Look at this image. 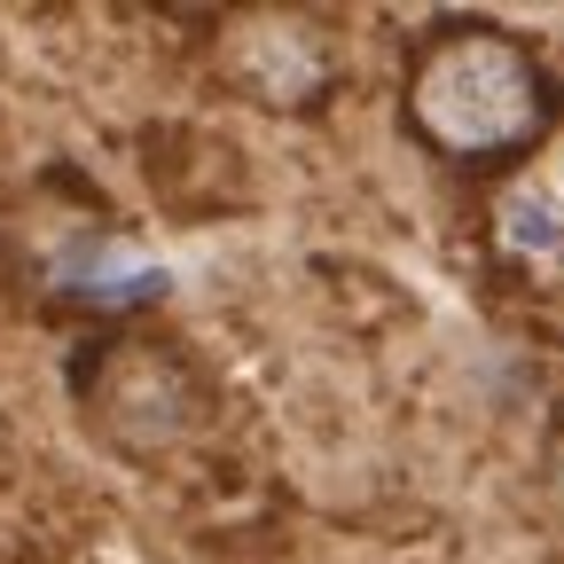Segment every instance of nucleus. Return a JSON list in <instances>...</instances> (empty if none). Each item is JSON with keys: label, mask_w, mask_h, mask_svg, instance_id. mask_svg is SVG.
Listing matches in <instances>:
<instances>
[{"label": "nucleus", "mask_w": 564, "mask_h": 564, "mask_svg": "<svg viewBox=\"0 0 564 564\" xmlns=\"http://www.w3.org/2000/svg\"><path fill=\"white\" fill-rule=\"evenodd\" d=\"M400 133L447 173H510L556 133V70L525 24L423 17L400 40Z\"/></svg>", "instance_id": "nucleus-1"}, {"label": "nucleus", "mask_w": 564, "mask_h": 564, "mask_svg": "<svg viewBox=\"0 0 564 564\" xmlns=\"http://www.w3.org/2000/svg\"><path fill=\"white\" fill-rule=\"evenodd\" d=\"M63 392L95 432V447L133 470H173L181 455L220 440L228 415L220 369L165 322L79 329L63 345Z\"/></svg>", "instance_id": "nucleus-2"}, {"label": "nucleus", "mask_w": 564, "mask_h": 564, "mask_svg": "<svg viewBox=\"0 0 564 564\" xmlns=\"http://www.w3.org/2000/svg\"><path fill=\"white\" fill-rule=\"evenodd\" d=\"M0 291L47 329H110V322H150L165 306V267L150 259L126 220H110V204L95 188L24 196L0 220Z\"/></svg>", "instance_id": "nucleus-3"}, {"label": "nucleus", "mask_w": 564, "mask_h": 564, "mask_svg": "<svg viewBox=\"0 0 564 564\" xmlns=\"http://www.w3.org/2000/svg\"><path fill=\"white\" fill-rule=\"evenodd\" d=\"M204 79L267 110V118H322L345 95V40L314 9H228L196 32Z\"/></svg>", "instance_id": "nucleus-4"}, {"label": "nucleus", "mask_w": 564, "mask_h": 564, "mask_svg": "<svg viewBox=\"0 0 564 564\" xmlns=\"http://www.w3.org/2000/svg\"><path fill=\"white\" fill-rule=\"evenodd\" d=\"M478 228H486V259H494V267L518 274V282H533V291H549V282H556V251H564L556 165H549V150L486 181Z\"/></svg>", "instance_id": "nucleus-5"}]
</instances>
